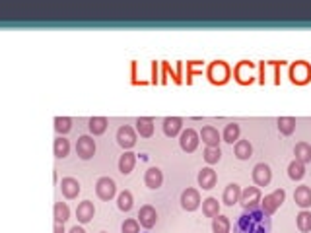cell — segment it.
Instances as JSON below:
<instances>
[{
    "label": "cell",
    "instance_id": "2e32d148",
    "mask_svg": "<svg viewBox=\"0 0 311 233\" xmlns=\"http://www.w3.org/2000/svg\"><path fill=\"white\" fill-rule=\"evenodd\" d=\"M183 132V119L181 117H167L164 119V134L169 138H175Z\"/></svg>",
    "mask_w": 311,
    "mask_h": 233
},
{
    "label": "cell",
    "instance_id": "44dd1931",
    "mask_svg": "<svg viewBox=\"0 0 311 233\" xmlns=\"http://www.w3.org/2000/svg\"><path fill=\"white\" fill-rule=\"evenodd\" d=\"M294 200H296V204L300 206V208H309L311 206V189L307 187V185H301V187H298L296 189V192H294Z\"/></svg>",
    "mask_w": 311,
    "mask_h": 233
},
{
    "label": "cell",
    "instance_id": "f546056e",
    "mask_svg": "<svg viewBox=\"0 0 311 233\" xmlns=\"http://www.w3.org/2000/svg\"><path fill=\"white\" fill-rule=\"evenodd\" d=\"M232 229V223L226 216H216L212 220V233H230Z\"/></svg>",
    "mask_w": 311,
    "mask_h": 233
},
{
    "label": "cell",
    "instance_id": "7402d4cb",
    "mask_svg": "<svg viewBox=\"0 0 311 233\" xmlns=\"http://www.w3.org/2000/svg\"><path fill=\"white\" fill-rule=\"evenodd\" d=\"M134 165H136V154H133V152H125L119 157V171L122 175H131Z\"/></svg>",
    "mask_w": 311,
    "mask_h": 233
},
{
    "label": "cell",
    "instance_id": "9c48e42d",
    "mask_svg": "<svg viewBox=\"0 0 311 233\" xmlns=\"http://www.w3.org/2000/svg\"><path fill=\"white\" fill-rule=\"evenodd\" d=\"M253 181H255L257 187H268L270 181H272V171L267 163H257L253 167Z\"/></svg>",
    "mask_w": 311,
    "mask_h": 233
},
{
    "label": "cell",
    "instance_id": "83f0119b",
    "mask_svg": "<svg viewBox=\"0 0 311 233\" xmlns=\"http://www.w3.org/2000/svg\"><path fill=\"white\" fill-rule=\"evenodd\" d=\"M239 134H241V128H239V124H235V122H230V124H226V128H224V142H228V144H233V142H237L239 140Z\"/></svg>",
    "mask_w": 311,
    "mask_h": 233
},
{
    "label": "cell",
    "instance_id": "8fae6325",
    "mask_svg": "<svg viewBox=\"0 0 311 233\" xmlns=\"http://www.w3.org/2000/svg\"><path fill=\"white\" fill-rule=\"evenodd\" d=\"M181 206L183 210L195 212L200 206V194L197 189H185L181 194Z\"/></svg>",
    "mask_w": 311,
    "mask_h": 233
},
{
    "label": "cell",
    "instance_id": "4dcf8cb0",
    "mask_svg": "<svg viewBox=\"0 0 311 233\" xmlns=\"http://www.w3.org/2000/svg\"><path fill=\"white\" fill-rule=\"evenodd\" d=\"M278 130L284 136H290V134L296 130V119L294 117H280L278 119Z\"/></svg>",
    "mask_w": 311,
    "mask_h": 233
},
{
    "label": "cell",
    "instance_id": "4fadbf2b",
    "mask_svg": "<svg viewBox=\"0 0 311 233\" xmlns=\"http://www.w3.org/2000/svg\"><path fill=\"white\" fill-rule=\"evenodd\" d=\"M239 202L243 204V208L259 206V204H261V189H259V187H247L245 190H241V198H239Z\"/></svg>",
    "mask_w": 311,
    "mask_h": 233
},
{
    "label": "cell",
    "instance_id": "7c38bea8",
    "mask_svg": "<svg viewBox=\"0 0 311 233\" xmlns=\"http://www.w3.org/2000/svg\"><path fill=\"white\" fill-rule=\"evenodd\" d=\"M138 222H140V225L146 227V229L154 227L156 222H158V212H156L154 206H150V204L142 206L140 212H138Z\"/></svg>",
    "mask_w": 311,
    "mask_h": 233
},
{
    "label": "cell",
    "instance_id": "ba28073f",
    "mask_svg": "<svg viewBox=\"0 0 311 233\" xmlns=\"http://www.w3.org/2000/svg\"><path fill=\"white\" fill-rule=\"evenodd\" d=\"M76 154L80 159H91L96 154V140L88 134L80 136L76 142Z\"/></svg>",
    "mask_w": 311,
    "mask_h": 233
},
{
    "label": "cell",
    "instance_id": "836d02e7",
    "mask_svg": "<svg viewBox=\"0 0 311 233\" xmlns=\"http://www.w3.org/2000/svg\"><path fill=\"white\" fill-rule=\"evenodd\" d=\"M117 206H119V210L121 212L133 210V194H131V190H122L121 194H119V198H117Z\"/></svg>",
    "mask_w": 311,
    "mask_h": 233
},
{
    "label": "cell",
    "instance_id": "d6a6232c",
    "mask_svg": "<svg viewBox=\"0 0 311 233\" xmlns=\"http://www.w3.org/2000/svg\"><path fill=\"white\" fill-rule=\"evenodd\" d=\"M296 223H298V229L301 233H309L311 231V212L301 210L296 218Z\"/></svg>",
    "mask_w": 311,
    "mask_h": 233
},
{
    "label": "cell",
    "instance_id": "1f68e13d",
    "mask_svg": "<svg viewBox=\"0 0 311 233\" xmlns=\"http://www.w3.org/2000/svg\"><path fill=\"white\" fill-rule=\"evenodd\" d=\"M68 154H70V142L65 136H58L55 140V155L58 159H65Z\"/></svg>",
    "mask_w": 311,
    "mask_h": 233
},
{
    "label": "cell",
    "instance_id": "f6af8a7d",
    "mask_svg": "<svg viewBox=\"0 0 311 233\" xmlns=\"http://www.w3.org/2000/svg\"><path fill=\"white\" fill-rule=\"evenodd\" d=\"M101 233H107V231H101Z\"/></svg>",
    "mask_w": 311,
    "mask_h": 233
},
{
    "label": "cell",
    "instance_id": "f35d334b",
    "mask_svg": "<svg viewBox=\"0 0 311 233\" xmlns=\"http://www.w3.org/2000/svg\"><path fill=\"white\" fill-rule=\"evenodd\" d=\"M140 231V222L134 220V218H129L125 220L121 225V233H138Z\"/></svg>",
    "mask_w": 311,
    "mask_h": 233
},
{
    "label": "cell",
    "instance_id": "52a82bcc",
    "mask_svg": "<svg viewBox=\"0 0 311 233\" xmlns=\"http://www.w3.org/2000/svg\"><path fill=\"white\" fill-rule=\"evenodd\" d=\"M96 194L100 196L101 200L109 202V200L117 194V185L111 177H101L98 183H96Z\"/></svg>",
    "mask_w": 311,
    "mask_h": 233
},
{
    "label": "cell",
    "instance_id": "8d00e7d4",
    "mask_svg": "<svg viewBox=\"0 0 311 233\" xmlns=\"http://www.w3.org/2000/svg\"><path fill=\"white\" fill-rule=\"evenodd\" d=\"M220 159H222V152H220V148H206V150H204V161H206L208 165L218 163Z\"/></svg>",
    "mask_w": 311,
    "mask_h": 233
},
{
    "label": "cell",
    "instance_id": "6da1fadb",
    "mask_svg": "<svg viewBox=\"0 0 311 233\" xmlns=\"http://www.w3.org/2000/svg\"><path fill=\"white\" fill-rule=\"evenodd\" d=\"M270 231H272L270 216L263 212L261 204L243 208L241 216L233 223V233H270Z\"/></svg>",
    "mask_w": 311,
    "mask_h": 233
},
{
    "label": "cell",
    "instance_id": "60d3db41",
    "mask_svg": "<svg viewBox=\"0 0 311 233\" xmlns=\"http://www.w3.org/2000/svg\"><path fill=\"white\" fill-rule=\"evenodd\" d=\"M265 66H267L265 60L259 62V84H261V86H265Z\"/></svg>",
    "mask_w": 311,
    "mask_h": 233
},
{
    "label": "cell",
    "instance_id": "9a60e30c",
    "mask_svg": "<svg viewBox=\"0 0 311 233\" xmlns=\"http://www.w3.org/2000/svg\"><path fill=\"white\" fill-rule=\"evenodd\" d=\"M144 183H146L148 189H152V190L160 189V187L164 185V173H162V169H158V167H150L144 175Z\"/></svg>",
    "mask_w": 311,
    "mask_h": 233
},
{
    "label": "cell",
    "instance_id": "3957f363",
    "mask_svg": "<svg viewBox=\"0 0 311 233\" xmlns=\"http://www.w3.org/2000/svg\"><path fill=\"white\" fill-rule=\"evenodd\" d=\"M288 76L294 86H307L311 82V64L305 62V60L292 62L288 70Z\"/></svg>",
    "mask_w": 311,
    "mask_h": 233
},
{
    "label": "cell",
    "instance_id": "d6986e66",
    "mask_svg": "<svg viewBox=\"0 0 311 233\" xmlns=\"http://www.w3.org/2000/svg\"><path fill=\"white\" fill-rule=\"evenodd\" d=\"M60 190H63V196L65 198H76L80 194V183L74 177H65L60 181Z\"/></svg>",
    "mask_w": 311,
    "mask_h": 233
},
{
    "label": "cell",
    "instance_id": "ab89813d",
    "mask_svg": "<svg viewBox=\"0 0 311 233\" xmlns=\"http://www.w3.org/2000/svg\"><path fill=\"white\" fill-rule=\"evenodd\" d=\"M267 64H272V66H274V84L280 86V66L284 64V60H270Z\"/></svg>",
    "mask_w": 311,
    "mask_h": 233
},
{
    "label": "cell",
    "instance_id": "8992f818",
    "mask_svg": "<svg viewBox=\"0 0 311 233\" xmlns=\"http://www.w3.org/2000/svg\"><path fill=\"white\" fill-rule=\"evenodd\" d=\"M199 142H200V134L195 128H187V130H183L181 136H179V146L187 154H193L199 148Z\"/></svg>",
    "mask_w": 311,
    "mask_h": 233
},
{
    "label": "cell",
    "instance_id": "277c9868",
    "mask_svg": "<svg viewBox=\"0 0 311 233\" xmlns=\"http://www.w3.org/2000/svg\"><path fill=\"white\" fill-rule=\"evenodd\" d=\"M233 78L239 86H251L255 82V62L251 60H239L233 68Z\"/></svg>",
    "mask_w": 311,
    "mask_h": 233
},
{
    "label": "cell",
    "instance_id": "b9f144b4",
    "mask_svg": "<svg viewBox=\"0 0 311 233\" xmlns=\"http://www.w3.org/2000/svg\"><path fill=\"white\" fill-rule=\"evenodd\" d=\"M152 84H158V62H152Z\"/></svg>",
    "mask_w": 311,
    "mask_h": 233
},
{
    "label": "cell",
    "instance_id": "7a4b0ae2",
    "mask_svg": "<svg viewBox=\"0 0 311 233\" xmlns=\"http://www.w3.org/2000/svg\"><path fill=\"white\" fill-rule=\"evenodd\" d=\"M206 78L212 86H226L232 78V68L226 60H214L206 68Z\"/></svg>",
    "mask_w": 311,
    "mask_h": 233
},
{
    "label": "cell",
    "instance_id": "603a6c76",
    "mask_svg": "<svg viewBox=\"0 0 311 233\" xmlns=\"http://www.w3.org/2000/svg\"><path fill=\"white\" fill-rule=\"evenodd\" d=\"M136 132L140 134L142 138H152V134H154V121L150 117L136 119Z\"/></svg>",
    "mask_w": 311,
    "mask_h": 233
},
{
    "label": "cell",
    "instance_id": "d4e9b609",
    "mask_svg": "<svg viewBox=\"0 0 311 233\" xmlns=\"http://www.w3.org/2000/svg\"><path fill=\"white\" fill-rule=\"evenodd\" d=\"M233 152H235V157H237V159H249V157L253 155V146H251L249 140H237Z\"/></svg>",
    "mask_w": 311,
    "mask_h": 233
},
{
    "label": "cell",
    "instance_id": "ffe728a7",
    "mask_svg": "<svg viewBox=\"0 0 311 233\" xmlns=\"http://www.w3.org/2000/svg\"><path fill=\"white\" fill-rule=\"evenodd\" d=\"M241 198V189H239V185L237 183H230L226 190H224L222 194V202L226 206H233V204H237Z\"/></svg>",
    "mask_w": 311,
    "mask_h": 233
},
{
    "label": "cell",
    "instance_id": "e0dca14e",
    "mask_svg": "<svg viewBox=\"0 0 311 233\" xmlns=\"http://www.w3.org/2000/svg\"><path fill=\"white\" fill-rule=\"evenodd\" d=\"M200 140L206 144V148H218L220 144V132H218V128H214V126H202V130H200Z\"/></svg>",
    "mask_w": 311,
    "mask_h": 233
},
{
    "label": "cell",
    "instance_id": "30bf717a",
    "mask_svg": "<svg viewBox=\"0 0 311 233\" xmlns=\"http://www.w3.org/2000/svg\"><path fill=\"white\" fill-rule=\"evenodd\" d=\"M117 144L125 148V150H131L134 144H136V132H134L133 126H121L117 130Z\"/></svg>",
    "mask_w": 311,
    "mask_h": 233
},
{
    "label": "cell",
    "instance_id": "5b68a950",
    "mask_svg": "<svg viewBox=\"0 0 311 233\" xmlns=\"http://www.w3.org/2000/svg\"><path fill=\"white\" fill-rule=\"evenodd\" d=\"M284 200H286V190L284 189H276L272 194H267L265 198L261 200V208H263V212L265 214H268V216H272L274 212L284 204Z\"/></svg>",
    "mask_w": 311,
    "mask_h": 233
},
{
    "label": "cell",
    "instance_id": "7bdbcfd3",
    "mask_svg": "<svg viewBox=\"0 0 311 233\" xmlns=\"http://www.w3.org/2000/svg\"><path fill=\"white\" fill-rule=\"evenodd\" d=\"M55 233H65V223L55 222Z\"/></svg>",
    "mask_w": 311,
    "mask_h": 233
},
{
    "label": "cell",
    "instance_id": "cb8c5ba5",
    "mask_svg": "<svg viewBox=\"0 0 311 233\" xmlns=\"http://www.w3.org/2000/svg\"><path fill=\"white\" fill-rule=\"evenodd\" d=\"M107 126H109V121L105 119V117H91L88 122V128L89 132L94 134V136H100L107 130Z\"/></svg>",
    "mask_w": 311,
    "mask_h": 233
},
{
    "label": "cell",
    "instance_id": "5bb4252c",
    "mask_svg": "<svg viewBox=\"0 0 311 233\" xmlns=\"http://www.w3.org/2000/svg\"><path fill=\"white\" fill-rule=\"evenodd\" d=\"M216 181H218V175L212 167H202L199 171V185L204 190H210L216 187Z\"/></svg>",
    "mask_w": 311,
    "mask_h": 233
},
{
    "label": "cell",
    "instance_id": "484cf974",
    "mask_svg": "<svg viewBox=\"0 0 311 233\" xmlns=\"http://www.w3.org/2000/svg\"><path fill=\"white\" fill-rule=\"evenodd\" d=\"M202 214L206 216V218H216V216H220V202L216 198H206L202 200Z\"/></svg>",
    "mask_w": 311,
    "mask_h": 233
},
{
    "label": "cell",
    "instance_id": "f1b7e54d",
    "mask_svg": "<svg viewBox=\"0 0 311 233\" xmlns=\"http://www.w3.org/2000/svg\"><path fill=\"white\" fill-rule=\"evenodd\" d=\"M288 177L292 181H301V179L305 177V165L301 161H298V159H294L288 165Z\"/></svg>",
    "mask_w": 311,
    "mask_h": 233
},
{
    "label": "cell",
    "instance_id": "4316f807",
    "mask_svg": "<svg viewBox=\"0 0 311 233\" xmlns=\"http://www.w3.org/2000/svg\"><path fill=\"white\" fill-rule=\"evenodd\" d=\"M294 154H296V159L301 161L303 165L305 163H311V146L307 142H300L294 148Z\"/></svg>",
    "mask_w": 311,
    "mask_h": 233
},
{
    "label": "cell",
    "instance_id": "e575fe53",
    "mask_svg": "<svg viewBox=\"0 0 311 233\" xmlns=\"http://www.w3.org/2000/svg\"><path fill=\"white\" fill-rule=\"evenodd\" d=\"M55 130L60 136H65L72 130V119L70 117H56L55 119Z\"/></svg>",
    "mask_w": 311,
    "mask_h": 233
},
{
    "label": "cell",
    "instance_id": "ee69618b",
    "mask_svg": "<svg viewBox=\"0 0 311 233\" xmlns=\"http://www.w3.org/2000/svg\"><path fill=\"white\" fill-rule=\"evenodd\" d=\"M68 233H86V229H84V227H80V225H74V227H72Z\"/></svg>",
    "mask_w": 311,
    "mask_h": 233
},
{
    "label": "cell",
    "instance_id": "ac0fdd59",
    "mask_svg": "<svg viewBox=\"0 0 311 233\" xmlns=\"http://www.w3.org/2000/svg\"><path fill=\"white\" fill-rule=\"evenodd\" d=\"M94 214H96V208H94V202H91V200H84V202H80V204H78L76 218H78V222H80V223L91 222Z\"/></svg>",
    "mask_w": 311,
    "mask_h": 233
},
{
    "label": "cell",
    "instance_id": "74e56055",
    "mask_svg": "<svg viewBox=\"0 0 311 233\" xmlns=\"http://www.w3.org/2000/svg\"><path fill=\"white\" fill-rule=\"evenodd\" d=\"M200 72H202V62L200 60H191V62H187V84H191L193 76L200 74Z\"/></svg>",
    "mask_w": 311,
    "mask_h": 233
},
{
    "label": "cell",
    "instance_id": "d590c367",
    "mask_svg": "<svg viewBox=\"0 0 311 233\" xmlns=\"http://www.w3.org/2000/svg\"><path fill=\"white\" fill-rule=\"evenodd\" d=\"M70 218V208L67 202H56L55 204V222L65 223Z\"/></svg>",
    "mask_w": 311,
    "mask_h": 233
}]
</instances>
